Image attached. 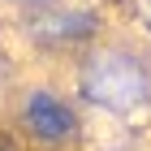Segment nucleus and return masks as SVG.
Returning <instances> with one entry per match:
<instances>
[{
    "label": "nucleus",
    "mask_w": 151,
    "mask_h": 151,
    "mask_svg": "<svg viewBox=\"0 0 151 151\" xmlns=\"http://www.w3.org/2000/svg\"><path fill=\"white\" fill-rule=\"evenodd\" d=\"M69 91L82 112L134 121L151 112V56L129 39H99L69 65Z\"/></svg>",
    "instance_id": "f257e3e1"
},
{
    "label": "nucleus",
    "mask_w": 151,
    "mask_h": 151,
    "mask_svg": "<svg viewBox=\"0 0 151 151\" xmlns=\"http://www.w3.org/2000/svg\"><path fill=\"white\" fill-rule=\"evenodd\" d=\"M9 134L22 151H82L86 147V112L69 86L56 78H30L9 95Z\"/></svg>",
    "instance_id": "f03ea898"
},
{
    "label": "nucleus",
    "mask_w": 151,
    "mask_h": 151,
    "mask_svg": "<svg viewBox=\"0 0 151 151\" xmlns=\"http://www.w3.org/2000/svg\"><path fill=\"white\" fill-rule=\"evenodd\" d=\"M108 30H112V17H108V4L99 0H60L52 9L17 13L9 22V35L22 43L26 56L52 60L65 69L99 39H108Z\"/></svg>",
    "instance_id": "7ed1b4c3"
},
{
    "label": "nucleus",
    "mask_w": 151,
    "mask_h": 151,
    "mask_svg": "<svg viewBox=\"0 0 151 151\" xmlns=\"http://www.w3.org/2000/svg\"><path fill=\"white\" fill-rule=\"evenodd\" d=\"M4 9L17 17V13H35V9H52V4H60V0H0Z\"/></svg>",
    "instance_id": "20e7f679"
}]
</instances>
